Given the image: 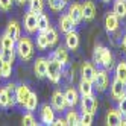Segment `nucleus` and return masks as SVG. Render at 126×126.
<instances>
[{
    "label": "nucleus",
    "instance_id": "1",
    "mask_svg": "<svg viewBox=\"0 0 126 126\" xmlns=\"http://www.w3.org/2000/svg\"><path fill=\"white\" fill-rule=\"evenodd\" d=\"M15 52L18 58L24 62H28L33 56V43L31 41L29 37H20L15 44Z\"/></svg>",
    "mask_w": 126,
    "mask_h": 126
},
{
    "label": "nucleus",
    "instance_id": "2",
    "mask_svg": "<svg viewBox=\"0 0 126 126\" xmlns=\"http://www.w3.org/2000/svg\"><path fill=\"white\" fill-rule=\"evenodd\" d=\"M62 67H64V65H62L53 55H52L50 59H47V75H46V78H49V80L52 84H58L61 80Z\"/></svg>",
    "mask_w": 126,
    "mask_h": 126
},
{
    "label": "nucleus",
    "instance_id": "3",
    "mask_svg": "<svg viewBox=\"0 0 126 126\" xmlns=\"http://www.w3.org/2000/svg\"><path fill=\"white\" fill-rule=\"evenodd\" d=\"M23 24H24V29H26L28 33H35L38 31V14H35L32 11H28L24 14Z\"/></svg>",
    "mask_w": 126,
    "mask_h": 126
},
{
    "label": "nucleus",
    "instance_id": "4",
    "mask_svg": "<svg viewBox=\"0 0 126 126\" xmlns=\"http://www.w3.org/2000/svg\"><path fill=\"white\" fill-rule=\"evenodd\" d=\"M108 84H110V78H108V73L106 70H96V75H94V79H93V85L96 87L97 91H105Z\"/></svg>",
    "mask_w": 126,
    "mask_h": 126
},
{
    "label": "nucleus",
    "instance_id": "5",
    "mask_svg": "<svg viewBox=\"0 0 126 126\" xmlns=\"http://www.w3.org/2000/svg\"><path fill=\"white\" fill-rule=\"evenodd\" d=\"M123 96H126V84H123L120 79L114 78L112 84H111V97L119 102Z\"/></svg>",
    "mask_w": 126,
    "mask_h": 126
},
{
    "label": "nucleus",
    "instance_id": "6",
    "mask_svg": "<svg viewBox=\"0 0 126 126\" xmlns=\"http://www.w3.org/2000/svg\"><path fill=\"white\" fill-rule=\"evenodd\" d=\"M80 110H82V112H91V114H94L96 110H97V99L93 94L82 96V99H80Z\"/></svg>",
    "mask_w": 126,
    "mask_h": 126
},
{
    "label": "nucleus",
    "instance_id": "7",
    "mask_svg": "<svg viewBox=\"0 0 126 126\" xmlns=\"http://www.w3.org/2000/svg\"><path fill=\"white\" fill-rule=\"evenodd\" d=\"M40 119L44 125H52L53 120H55V111H53V106L44 103L41 106V111H40Z\"/></svg>",
    "mask_w": 126,
    "mask_h": 126
},
{
    "label": "nucleus",
    "instance_id": "8",
    "mask_svg": "<svg viewBox=\"0 0 126 126\" xmlns=\"http://www.w3.org/2000/svg\"><path fill=\"white\" fill-rule=\"evenodd\" d=\"M29 94H31V90H29L28 85H26V84L18 85V87L15 88V102L18 103V105H21V106H24Z\"/></svg>",
    "mask_w": 126,
    "mask_h": 126
},
{
    "label": "nucleus",
    "instance_id": "9",
    "mask_svg": "<svg viewBox=\"0 0 126 126\" xmlns=\"http://www.w3.org/2000/svg\"><path fill=\"white\" fill-rule=\"evenodd\" d=\"M52 106L53 110L56 111H64L67 108V100H65V96L62 91H55L52 96Z\"/></svg>",
    "mask_w": 126,
    "mask_h": 126
},
{
    "label": "nucleus",
    "instance_id": "10",
    "mask_svg": "<svg viewBox=\"0 0 126 126\" xmlns=\"http://www.w3.org/2000/svg\"><path fill=\"white\" fill-rule=\"evenodd\" d=\"M33 71H35V75H37V78H40V79L46 78V75H47V59L43 58V56L35 59Z\"/></svg>",
    "mask_w": 126,
    "mask_h": 126
},
{
    "label": "nucleus",
    "instance_id": "11",
    "mask_svg": "<svg viewBox=\"0 0 126 126\" xmlns=\"http://www.w3.org/2000/svg\"><path fill=\"white\" fill-rule=\"evenodd\" d=\"M122 119H123V114L119 110H115V108H111V110L106 112V125L108 126L122 125Z\"/></svg>",
    "mask_w": 126,
    "mask_h": 126
},
{
    "label": "nucleus",
    "instance_id": "12",
    "mask_svg": "<svg viewBox=\"0 0 126 126\" xmlns=\"http://www.w3.org/2000/svg\"><path fill=\"white\" fill-rule=\"evenodd\" d=\"M119 17H117V14L112 11V12H108L105 15V28L108 32H115L117 29H119Z\"/></svg>",
    "mask_w": 126,
    "mask_h": 126
},
{
    "label": "nucleus",
    "instance_id": "13",
    "mask_svg": "<svg viewBox=\"0 0 126 126\" xmlns=\"http://www.w3.org/2000/svg\"><path fill=\"white\" fill-rule=\"evenodd\" d=\"M68 15H70V18L73 20L76 24H79L80 21L84 20V15H82V5H79V3H71L70 8H68Z\"/></svg>",
    "mask_w": 126,
    "mask_h": 126
},
{
    "label": "nucleus",
    "instance_id": "14",
    "mask_svg": "<svg viewBox=\"0 0 126 126\" xmlns=\"http://www.w3.org/2000/svg\"><path fill=\"white\" fill-rule=\"evenodd\" d=\"M75 26H76V23L70 18L68 14L61 15V18H59V31L62 33H67L70 31H75Z\"/></svg>",
    "mask_w": 126,
    "mask_h": 126
},
{
    "label": "nucleus",
    "instance_id": "15",
    "mask_svg": "<svg viewBox=\"0 0 126 126\" xmlns=\"http://www.w3.org/2000/svg\"><path fill=\"white\" fill-rule=\"evenodd\" d=\"M5 33L6 35H9V37L17 43V40H18L20 37H21V31H20V24L17 23L15 20H11L9 23H8V28H6V31H5Z\"/></svg>",
    "mask_w": 126,
    "mask_h": 126
},
{
    "label": "nucleus",
    "instance_id": "16",
    "mask_svg": "<svg viewBox=\"0 0 126 126\" xmlns=\"http://www.w3.org/2000/svg\"><path fill=\"white\" fill-rule=\"evenodd\" d=\"M65 47L68 50H76L79 47V35L75 31H70L65 33Z\"/></svg>",
    "mask_w": 126,
    "mask_h": 126
},
{
    "label": "nucleus",
    "instance_id": "17",
    "mask_svg": "<svg viewBox=\"0 0 126 126\" xmlns=\"http://www.w3.org/2000/svg\"><path fill=\"white\" fill-rule=\"evenodd\" d=\"M82 15L85 21H91L96 17V6L93 2H85L82 5Z\"/></svg>",
    "mask_w": 126,
    "mask_h": 126
},
{
    "label": "nucleus",
    "instance_id": "18",
    "mask_svg": "<svg viewBox=\"0 0 126 126\" xmlns=\"http://www.w3.org/2000/svg\"><path fill=\"white\" fill-rule=\"evenodd\" d=\"M65 96V100H67V106L70 108H75L79 103V91L75 88H67V91L64 93Z\"/></svg>",
    "mask_w": 126,
    "mask_h": 126
},
{
    "label": "nucleus",
    "instance_id": "19",
    "mask_svg": "<svg viewBox=\"0 0 126 126\" xmlns=\"http://www.w3.org/2000/svg\"><path fill=\"white\" fill-rule=\"evenodd\" d=\"M14 105H15V97H11L5 87L0 88V106L9 108V106H14Z\"/></svg>",
    "mask_w": 126,
    "mask_h": 126
},
{
    "label": "nucleus",
    "instance_id": "20",
    "mask_svg": "<svg viewBox=\"0 0 126 126\" xmlns=\"http://www.w3.org/2000/svg\"><path fill=\"white\" fill-rule=\"evenodd\" d=\"M80 73H82V79H87V80H91L93 82L94 75H96V68L91 62H84L82 68H80Z\"/></svg>",
    "mask_w": 126,
    "mask_h": 126
},
{
    "label": "nucleus",
    "instance_id": "21",
    "mask_svg": "<svg viewBox=\"0 0 126 126\" xmlns=\"http://www.w3.org/2000/svg\"><path fill=\"white\" fill-rule=\"evenodd\" d=\"M53 56H55L62 65H65L67 62H68V49L65 46H58L55 53H53Z\"/></svg>",
    "mask_w": 126,
    "mask_h": 126
},
{
    "label": "nucleus",
    "instance_id": "22",
    "mask_svg": "<svg viewBox=\"0 0 126 126\" xmlns=\"http://www.w3.org/2000/svg\"><path fill=\"white\" fill-rule=\"evenodd\" d=\"M15 47H11V49H2L0 50V59L2 62H9V64H14L15 61Z\"/></svg>",
    "mask_w": 126,
    "mask_h": 126
},
{
    "label": "nucleus",
    "instance_id": "23",
    "mask_svg": "<svg viewBox=\"0 0 126 126\" xmlns=\"http://www.w3.org/2000/svg\"><path fill=\"white\" fill-rule=\"evenodd\" d=\"M79 93H80V96L93 94V82H91V80L80 79V82H79Z\"/></svg>",
    "mask_w": 126,
    "mask_h": 126
},
{
    "label": "nucleus",
    "instance_id": "24",
    "mask_svg": "<svg viewBox=\"0 0 126 126\" xmlns=\"http://www.w3.org/2000/svg\"><path fill=\"white\" fill-rule=\"evenodd\" d=\"M119 18L126 17V0H115L114 2V9H112Z\"/></svg>",
    "mask_w": 126,
    "mask_h": 126
},
{
    "label": "nucleus",
    "instance_id": "25",
    "mask_svg": "<svg viewBox=\"0 0 126 126\" xmlns=\"http://www.w3.org/2000/svg\"><path fill=\"white\" fill-rule=\"evenodd\" d=\"M37 106H38V97H37V93H32V91H31V94H29V97H28V100H26V103H24V108H26L29 112H32V111L37 110Z\"/></svg>",
    "mask_w": 126,
    "mask_h": 126
},
{
    "label": "nucleus",
    "instance_id": "26",
    "mask_svg": "<svg viewBox=\"0 0 126 126\" xmlns=\"http://www.w3.org/2000/svg\"><path fill=\"white\" fill-rule=\"evenodd\" d=\"M115 78L126 84V61H120L115 67Z\"/></svg>",
    "mask_w": 126,
    "mask_h": 126
},
{
    "label": "nucleus",
    "instance_id": "27",
    "mask_svg": "<svg viewBox=\"0 0 126 126\" xmlns=\"http://www.w3.org/2000/svg\"><path fill=\"white\" fill-rule=\"evenodd\" d=\"M37 47L40 50H46L49 47V40L46 37V32L44 31H38V37H37Z\"/></svg>",
    "mask_w": 126,
    "mask_h": 126
},
{
    "label": "nucleus",
    "instance_id": "28",
    "mask_svg": "<svg viewBox=\"0 0 126 126\" xmlns=\"http://www.w3.org/2000/svg\"><path fill=\"white\" fill-rule=\"evenodd\" d=\"M29 11L35 14H41L44 9V0H29Z\"/></svg>",
    "mask_w": 126,
    "mask_h": 126
},
{
    "label": "nucleus",
    "instance_id": "29",
    "mask_svg": "<svg viewBox=\"0 0 126 126\" xmlns=\"http://www.w3.org/2000/svg\"><path fill=\"white\" fill-rule=\"evenodd\" d=\"M44 32H46V37H47V40H49V47H53V46L58 43V32L53 29L52 26H50V28H47Z\"/></svg>",
    "mask_w": 126,
    "mask_h": 126
},
{
    "label": "nucleus",
    "instance_id": "30",
    "mask_svg": "<svg viewBox=\"0 0 126 126\" xmlns=\"http://www.w3.org/2000/svg\"><path fill=\"white\" fill-rule=\"evenodd\" d=\"M79 119H80V115H79L75 110L68 111L67 115H65V122H67V125H70V126H78V125H79Z\"/></svg>",
    "mask_w": 126,
    "mask_h": 126
},
{
    "label": "nucleus",
    "instance_id": "31",
    "mask_svg": "<svg viewBox=\"0 0 126 126\" xmlns=\"http://www.w3.org/2000/svg\"><path fill=\"white\" fill-rule=\"evenodd\" d=\"M11 47H15V41L9 35L3 33L2 37H0V49H11Z\"/></svg>",
    "mask_w": 126,
    "mask_h": 126
},
{
    "label": "nucleus",
    "instance_id": "32",
    "mask_svg": "<svg viewBox=\"0 0 126 126\" xmlns=\"http://www.w3.org/2000/svg\"><path fill=\"white\" fill-rule=\"evenodd\" d=\"M47 3H49V8L52 11H55V12H59L64 9V6L67 3V0H47Z\"/></svg>",
    "mask_w": 126,
    "mask_h": 126
},
{
    "label": "nucleus",
    "instance_id": "33",
    "mask_svg": "<svg viewBox=\"0 0 126 126\" xmlns=\"http://www.w3.org/2000/svg\"><path fill=\"white\" fill-rule=\"evenodd\" d=\"M111 64H112V55H111L110 49H106V47H105L103 55H102V61H100V65L105 67V68H110Z\"/></svg>",
    "mask_w": 126,
    "mask_h": 126
},
{
    "label": "nucleus",
    "instance_id": "34",
    "mask_svg": "<svg viewBox=\"0 0 126 126\" xmlns=\"http://www.w3.org/2000/svg\"><path fill=\"white\" fill-rule=\"evenodd\" d=\"M47 28H50V20L46 14H38V31H46Z\"/></svg>",
    "mask_w": 126,
    "mask_h": 126
},
{
    "label": "nucleus",
    "instance_id": "35",
    "mask_svg": "<svg viewBox=\"0 0 126 126\" xmlns=\"http://www.w3.org/2000/svg\"><path fill=\"white\" fill-rule=\"evenodd\" d=\"M103 50H105V47L102 46V44H96L94 52H93V61L96 62V64H100L102 55H103Z\"/></svg>",
    "mask_w": 126,
    "mask_h": 126
},
{
    "label": "nucleus",
    "instance_id": "36",
    "mask_svg": "<svg viewBox=\"0 0 126 126\" xmlns=\"http://www.w3.org/2000/svg\"><path fill=\"white\" fill-rule=\"evenodd\" d=\"M93 115L91 112H82V115H80V119H79V125H82V126H90L93 123Z\"/></svg>",
    "mask_w": 126,
    "mask_h": 126
},
{
    "label": "nucleus",
    "instance_id": "37",
    "mask_svg": "<svg viewBox=\"0 0 126 126\" xmlns=\"http://www.w3.org/2000/svg\"><path fill=\"white\" fill-rule=\"evenodd\" d=\"M12 65L9 62H2V70H0V76L2 78H9L12 73Z\"/></svg>",
    "mask_w": 126,
    "mask_h": 126
},
{
    "label": "nucleus",
    "instance_id": "38",
    "mask_svg": "<svg viewBox=\"0 0 126 126\" xmlns=\"http://www.w3.org/2000/svg\"><path fill=\"white\" fill-rule=\"evenodd\" d=\"M23 125L24 126H37V120H35V117L32 115V112H28L23 115Z\"/></svg>",
    "mask_w": 126,
    "mask_h": 126
},
{
    "label": "nucleus",
    "instance_id": "39",
    "mask_svg": "<svg viewBox=\"0 0 126 126\" xmlns=\"http://www.w3.org/2000/svg\"><path fill=\"white\" fill-rule=\"evenodd\" d=\"M12 8V0H0V11L8 12Z\"/></svg>",
    "mask_w": 126,
    "mask_h": 126
},
{
    "label": "nucleus",
    "instance_id": "40",
    "mask_svg": "<svg viewBox=\"0 0 126 126\" xmlns=\"http://www.w3.org/2000/svg\"><path fill=\"white\" fill-rule=\"evenodd\" d=\"M117 110L123 114V117H126V96H123L119 100V108H117Z\"/></svg>",
    "mask_w": 126,
    "mask_h": 126
},
{
    "label": "nucleus",
    "instance_id": "41",
    "mask_svg": "<svg viewBox=\"0 0 126 126\" xmlns=\"http://www.w3.org/2000/svg\"><path fill=\"white\" fill-rule=\"evenodd\" d=\"M52 125H55V126H65L67 122H65V119H55Z\"/></svg>",
    "mask_w": 126,
    "mask_h": 126
},
{
    "label": "nucleus",
    "instance_id": "42",
    "mask_svg": "<svg viewBox=\"0 0 126 126\" xmlns=\"http://www.w3.org/2000/svg\"><path fill=\"white\" fill-rule=\"evenodd\" d=\"M122 49H123V52L126 53V35H125V38L122 40Z\"/></svg>",
    "mask_w": 126,
    "mask_h": 126
},
{
    "label": "nucleus",
    "instance_id": "43",
    "mask_svg": "<svg viewBox=\"0 0 126 126\" xmlns=\"http://www.w3.org/2000/svg\"><path fill=\"white\" fill-rule=\"evenodd\" d=\"M28 2H29V0H15V3H17V5H20V6L26 5V3H28Z\"/></svg>",
    "mask_w": 126,
    "mask_h": 126
},
{
    "label": "nucleus",
    "instance_id": "44",
    "mask_svg": "<svg viewBox=\"0 0 126 126\" xmlns=\"http://www.w3.org/2000/svg\"><path fill=\"white\" fill-rule=\"evenodd\" d=\"M0 70H2V59H0ZM0 78H2V76H0Z\"/></svg>",
    "mask_w": 126,
    "mask_h": 126
},
{
    "label": "nucleus",
    "instance_id": "45",
    "mask_svg": "<svg viewBox=\"0 0 126 126\" xmlns=\"http://www.w3.org/2000/svg\"><path fill=\"white\" fill-rule=\"evenodd\" d=\"M102 2H105V3H108V2H110V0H102Z\"/></svg>",
    "mask_w": 126,
    "mask_h": 126
}]
</instances>
